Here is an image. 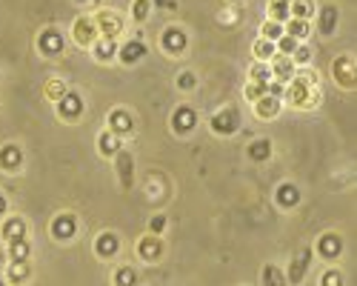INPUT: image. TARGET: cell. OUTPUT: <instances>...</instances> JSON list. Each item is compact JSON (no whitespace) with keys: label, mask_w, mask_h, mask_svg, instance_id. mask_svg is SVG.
I'll return each instance as SVG.
<instances>
[{"label":"cell","mask_w":357,"mask_h":286,"mask_svg":"<svg viewBox=\"0 0 357 286\" xmlns=\"http://www.w3.org/2000/svg\"><path fill=\"white\" fill-rule=\"evenodd\" d=\"M112 123H114V132H129L132 129L129 126V118H126V114H121V112L112 114Z\"/></svg>","instance_id":"1"},{"label":"cell","mask_w":357,"mask_h":286,"mask_svg":"<svg viewBox=\"0 0 357 286\" xmlns=\"http://www.w3.org/2000/svg\"><path fill=\"white\" fill-rule=\"evenodd\" d=\"M297 63H303V61H309V49H297V57H294Z\"/></svg>","instance_id":"7"},{"label":"cell","mask_w":357,"mask_h":286,"mask_svg":"<svg viewBox=\"0 0 357 286\" xmlns=\"http://www.w3.org/2000/svg\"><path fill=\"white\" fill-rule=\"evenodd\" d=\"M117 286H132V280H135V275H132V269H121L117 272Z\"/></svg>","instance_id":"3"},{"label":"cell","mask_w":357,"mask_h":286,"mask_svg":"<svg viewBox=\"0 0 357 286\" xmlns=\"http://www.w3.org/2000/svg\"><path fill=\"white\" fill-rule=\"evenodd\" d=\"M303 32L309 35V26H306L303 20H297V23H291V38H303Z\"/></svg>","instance_id":"4"},{"label":"cell","mask_w":357,"mask_h":286,"mask_svg":"<svg viewBox=\"0 0 357 286\" xmlns=\"http://www.w3.org/2000/svg\"><path fill=\"white\" fill-rule=\"evenodd\" d=\"M255 52H257V54H269V52H272V46H269V43H257V46H255Z\"/></svg>","instance_id":"8"},{"label":"cell","mask_w":357,"mask_h":286,"mask_svg":"<svg viewBox=\"0 0 357 286\" xmlns=\"http://www.w3.org/2000/svg\"><path fill=\"white\" fill-rule=\"evenodd\" d=\"M266 32H269V35H266V38H269V40H275V38H280V35H278V32H280V26L269 23V26H266Z\"/></svg>","instance_id":"6"},{"label":"cell","mask_w":357,"mask_h":286,"mask_svg":"<svg viewBox=\"0 0 357 286\" xmlns=\"http://www.w3.org/2000/svg\"><path fill=\"white\" fill-rule=\"evenodd\" d=\"M309 15H312V0H297L294 17H309Z\"/></svg>","instance_id":"2"},{"label":"cell","mask_w":357,"mask_h":286,"mask_svg":"<svg viewBox=\"0 0 357 286\" xmlns=\"http://www.w3.org/2000/svg\"><path fill=\"white\" fill-rule=\"evenodd\" d=\"M280 49H283V52H291V49H294V38H286V40H280Z\"/></svg>","instance_id":"9"},{"label":"cell","mask_w":357,"mask_h":286,"mask_svg":"<svg viewBox=\"0 0 357 286\" xmlns=\"http://www.w3.org/2000/svg\"><path fill=\"white\" fill-rule=\"evenodd\" d=\"M146 15H149V0H137V3H135V17L143 20Z\"/></svg>","instance_id":"5"},{"label":"cell","mask_w":357,"mask_h":286,"mask_svg":"<svg viewBox=\"0 0 357 286\" xmlns=\"http://www.w3.org/2000/svg\"><path fill=\"white\" fill-rule=\"evenodd\" d=\"M266 75H269V72H266V69H260V66H255V69H252V77H260V80H263ZM260 80H257V83H260Z\"/></svg>","instance_id":"10"}]
</instances>
